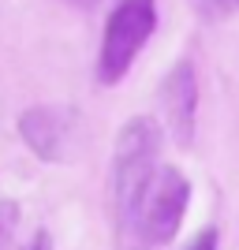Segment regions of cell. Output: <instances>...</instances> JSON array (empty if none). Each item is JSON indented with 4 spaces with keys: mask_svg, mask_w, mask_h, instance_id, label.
<instances>
[{
    "mask_svg": "<svg viewBox=\"0 0 239 250\" xmlns=\"http://www.w3.org/2000/svg\"><path fill=\"white\" fill-rule=\"evenodd\" d=\"M15 228H19V206L0 202V250H15Z\"/></svg>",
    "mask_w": 239,
    "mask_h": 250,
    "instance_id": "8992f818",
    "label": "cell"
},
{
    "mask_svg": "<svg viewBox=\"0 0 239 250\" xmlns=\"http://www.w3.org/2000/svg\"><path fill=\"white\" fill-rule=\"evenodd\" d=\"M67 4H75V8H94L97 0H67Z\"/></svg>",
    "mask_w": 239,
    "mask_h": 250,
    "instance_id": "9c48e42d",
    "label": "cell"
},
{
    "mask_svg": "<svg viewBox=\"0 0 239 250\" xmlns=\"http://www.w3.org/2000/svg\"><path fill=\"white\" fill-rule=\"evenodd\" d=\"M26 250H49V235H45V231H38V235H34V243Z\"/></svg>",
    "mask_w": 239,
    "mask_h": 250,
    "instance_id": "ba28073f",
    "label": "cell"
},
{
    "mask_svg": "<svg viewBox=\"0 0 239 250\" xmlns=\"http://www.w3.org/2000/svg\"><path fill=\"white\" fill-rule=\"evenodd\" d=\"M224 4H228V8H232V11H239V0H224Z\"/></svg>",
    "mask_w": 239,
    "mask_h": 250,
    "instance_id": "30bf717a",
    "label": "cell"
},
{
    "mask_svg": "<svg viewBox=\"0 0 239 250\" xmlns=\"http://www.w3.org/2000/svg\"><path fill=\"white\" fill-rule=\"evenodd\" d=\"M157 153H161V127L150 116L127 120L124 131L116 135V157H112V213H116V243L120 250L127 247L135 220L142 213V202L153 187Z\"/></svg>",
    "mask_w": 239,
    "mask_h": 250,
    "instance_id": "6da1fadb",
    "label": "cell"
},
{
    "mask_svg": "<svg viewBox=\"0 0 239 250\" xmlns=\"http://www.w3.org/2000/svg\"><path fill=\"white\" fill-rule=\"evenodd\" d=\"M187 250H217V235H213V231H202Z\"/></svg>",
    "mask_w": 239,
    "mask_h": 250,
    "instance_id": "52a82bcc",
    "label": "cell"
},
{
    "mask_svg": "<svg viewBox=\"0 0 239 250\" xmlns=\"http://www.w3.org/2000/svg\"><path fill=\"white\" fill-rule=\"evenodd\" d=\"M157 30V0H120L109 11L97 49V83L116 86L131 71L135 56L146 49L150 34Z\"/></svg>",
    "mask_w": 239,
    "mask_h": 250,
    "instance_id": "7a4b0ae2",
    "label": "cell"
},
{
    "mask_svg": "<svg viewBox=\"0 0 239 250\" xmlns=\"http://www.w3.org/2000/svg\"><path fill=\"white\" fill-rule=\"evenodd\" d=\"M161 104H165V120H168L172 138L179 146H191V138H195V112H198V79H195V63L191 60H179L165 75Z\"/></svg>",
    "mask_w": 239,
    "mask_h": 250,
    "instance_id": "277c9868",
    "label": "cell"
},
{
    "mask_svg": "<svg viewBox=\"0 0 239 250\" xmlns=\"http://www.w3.org/2000/svg\"><path fill=\"white\" fill-rule=\"evenodd\" d=\"M19 135L42 161H60L71 135V112L56 104H34L19 116Z\"/></svg>",
    "mask_w": 239,
    "mask_h": 250,
    "instance_id": "5b68a950",
    "label": "cell"
},
{
    "mask_svg": "<svg viewBox=\"0 0 239 250\" xmlns=\"http://www.w3.org/2000/svg\"><path fill=\"white\" fill-rule=\"evenodd\" d=\"M187 202H191V183L179 168L165 165L157 172L153 187L142 202V213L135 220V231L127 239L124 250H153V247H165V243L176 239L179 224H183V213H187Z\"/></svg>",
    "mask_w": 239,
    "mask_h": 250,
    "instance_id": "3957f363",
    "label": "cell"
}]
</instances>
